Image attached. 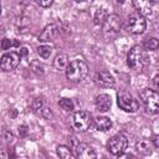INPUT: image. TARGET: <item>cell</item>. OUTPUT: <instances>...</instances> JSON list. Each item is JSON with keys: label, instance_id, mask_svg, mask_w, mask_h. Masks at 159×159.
<instances>
[{"label": "cell", "instance_id": "cell-1", "mask_svg": "<svg viewBox=\"0 0 159 159\" xmlns=\"http://www.w3.org/2000/svg\"><path fill=\"white\" fill-rule=\"evenodd\" d=\"M122 27V21L119 15L117 14H111L106 17V20L102 24V35L106 41H112L114 40L120 31Z\"/></svg>", "mask_w": 159, "mask_h": 159}, {"label": "cell", "instance_id": "cell-2", "mask_svg": "<svg viewBox=\"0 0 159 159\" xmlns=\"http://www.w3.org/2000/svg\"><path fill=\"white\" fill-rule=\"evenodd\" d=\"M66 77L70 80V81H73V82H80L82 81L87 73H88V66L87 63L83 61V60H73L71 62H68L67 67H66Z\"/></svg>", "mask_w": 159, "mask_h": 159}, {"label": "cell", "instance_id": "cell-3", "mask_svg": "<svg viewBox=\"0 0 159 159\" xmlns=\"http://www.w3.org/2000/svg\"><path fill=\"white\" fill-rule=\"evenodd\" d=\"M145 62V55L142 46H133L127 55V63L133 71H142Z\"/></svg>", "mask_w": 159, "mask_h": 159}, {"label": "cell", "instance_id": "cell-4", "mask_svg": "<svg viewBox=\"0 0 159 159\" xmlns=\"http://www.w3.org/2000/svg\"><path fill=\"white\" fill-rule=\"evenodd\" d=\"M140 99L145 107V109L149 112V113H158V109H159V104H158V92L152 89V88H145L140 92Z\"/></svg>", "mask_w": 159, "mask_h": 159}, {"label": "cell", "instance_id": "cell-5", "mask_svg": "<svg viewBox=\"0 0 159 159\" xmlns=\"http://www.w3.org/2000/svg\"><path fill=\"white\" fill-rule=\"evenodd\" d=\"M145 29H147V21L143 15L133 14V15L128 16V19L125 21V30L129 34H133V35L143 34L145 31Z\"/></svg>", "mask_w": 159, "mask_h": 159}, {"label": "cell", "instance_id": "cell-6", "mask_svg": "<svg viewBox=\"0 0 159 159\" xmlns=\"http://www.w3.org/2000/svg\"><path fill=\"white\" fill-rule=\"evenodd\" d=\"M127 147H128V139H127V137H125L124 134H122V133H118V134L113 135V137L108 140V143H107V149H108L112 154H114V155H120V154H123L124 150L127 149Z\"/></svg>", "mask_w": 159, "mask_h": 159}, {"label": "cell", "instance_id": "cell-7", "mask_svg": "<svg viewBox=\"0 0 159 159\" xmlns=\"http://www.w3.org/2000/svg\"><path fill=\"white\" fill-rule=\"evenodd\" d=\"M117 103H118V107L120 109H123L124 112H129V113L137 112L138 108H139V102L132 94L125 93V92L118 93V96H117Z\"/></svg>", "mask_w": 159, "mask_h": 159}, {"label": "cell", "instance_id": "cell-8", "mask_svg": "<svg viewBox=\"0 0 159 159\" xmlns=\"http://www.w3.org/2000/svg\"><path fill=\"white\" fill-rule=\"evenodd\" d=\"M71 149L75 154V157L77 158H83V159H91V158H96L97 154L94 152V149L92 147H89L88 144H84V143H80L76 140V138H72L71 139Z\"/></svg>", "mask_w": 159, "mask_h": 159}, {"label": "cell", "instance_id": "cell-9", "mask_svg": "<svg viewBox=\"0 0 159 159\" xmlns=\"http://www.w3.org/2000/svg\"><path fill=\"white\" fill-rule=\"evenodd\" d=\"M92 123V116L89 112L87 111H78L73 114V118H72V125L76 130H80V132H83L86 129L89 128Z\"/></svg>", "mask_w": 159, "mask_h": 159}, {"label": "cell", "instance_id": "cell-10", "mask_svg": "<svg viewBox=\"0 0 159 159\" xmlns=\"http://www.w3.org/2000/svg\"><path fill=\"white\" fill-rule=\"evenodd\" d=\"M20 63V56L16 52H7L5 55H2L1 60H0V68L5 72L12 71L14 68H16Z\"/></svg>", "mask_w": 159, "mask_h": 159}, {"label": "cell", "instance_id": "cell-11", "mask_svg": "<svg viewBox=\"0 0 159 159\" xmlns=\"http://www.w3.org/2000/svg\"><path fill=\"white\" fill-rule=\"evenodd\" d=\"M60 35V29L55 24H50L43 27L41 34L39 35V40L41 42H52L55 41Z\"/></svg>", "mask_w": 159, "mask_h": 159}, {"label": "cell", "instance_id": "cell-12", "mask_svg": "<svg viewBox=\"0 0 159 159\" xmlns=\"http://www.w3.org/2000/svg\"><path fill=\"white\" fill-rule=\"evenodd\" d=\"M94 82H96L97 86L103 87V88H107V87L113 86L114 82H116V80H114V77L109 72H107V71H99V72H97L94 75Z\"/></svg>", "mask_w": 159, "mask_h": 159}, {"label": "cell", "instance_id": "cell-13", "mask_svg": "<svg viewBox=\"0 0 159 159\" xmlns=\"http://www.w3.org/2000/svg\"><path fill=\"white\" fill-rule=\"evenodd\" d=\"M94 106H96V109L99 112H108L111 109V106H112L111 96H108L106 93L98 94L94 99Z\"/></svg>", "mask_w": 159, "mask_h": 159}, {"label": "cell", "instance_id": "cell-14", "mask_svg": "<svg viewBox=\"0 0 159 159\" xmlns=\"http://www.w3.org/2000/svg\"><path fill=\"white\" fill-rule=\"evenodd\" d=\"M153 148H154V145H153L152 140L147 139V138H142L135 143V149L142 155H150L153 152Z\"/></svg>", "mask_w": 159, "mask_h": 159}, {"label": "cell", "instance_id": "cell-15", "mask_svg": "<svg viewBox=\"0 0 159 159\" xmlns=\"http://www.w3.org/2000/svg\"><path fill=\"white\" fill-rule=\"evenodd\" d=\"M134 7L138 10V14L143 16L152 15V4L150 0H132Z\"/></svg>", "mask_w": 159, "mask_h": 159}, {"label": "cell", "instance_id": "cell-16", "mask_svg": "<svg viewBox=\"0 0 159 159\" xmlns=\"http://www.w3.org/2000/svg\"><path fill=\"white\" fill-rule=\"evenodd\" d=\"M94 127L97 130H108L112 128V120L108 118V117H104V116H101V117H97L94 119Z\"/></svg>", "mask_w": 159, "mask_h": 159}, {"label": "cell", "instance_id": "cell-17", "mask_svg": "<svg viewBox=\"0 0 159 159\" xmlns=\"http://www.w3.org/2000/svg\"><path fill=\"white\" fill-rule=\"evenodd\" d=\"M68 62H70L68 61V56L66 53H60L53 60V67L57 71H63V70H66Z\"/></svg>", "mask_w": 159, "mask_h": 159}, {"label": "cell", "instance_id": "cell-18", "mask_svg": "<svg viewBox=\"0 0 159 159\" xmlns=\"http://www.w3.org/2000/svg\"><path fill=\"white\" fill-rule=\"evenodd\" d=\"M108 15H109V14H108V11H107L106 7H99V9H97L96 12H94V16H93L94 24H97V25H102L103 21L106 20V17H107Z\"/></svg>", "mask_w": 159, "mask_h": 159}, {"label": "cell", "instance_id": "cell-19", "mask_svg": "<svg viewBox=\"0 0 159 159\" xmlns=\"http://www.w3.org/2000/svg\"><path fill=\"white\" fill-rule=\"evenodd\" d=\"M57 150V155L60 157V158H75V154H73V152H72V149L70 148V147H67V145H58L57 148H56Z\"/></svg>", "mask_w": 159, "mask_h": 159}, {"label": "cell", "instance_id": "cell-20", "mask_svg": "<svg viewBox=\"0 0 159 159\" xmlns=\"http://www.w3.org/2000/svg\"><path fill=\"white\" fill-rule=\"evenodd\" d=\"M58 106H60L63 111H66V112H71V111H73V108H75V104H73L72 99H70V98H61V99L58 101Z\"/></svg>", "mask_w": 159, "mask_h": 159}, {"label": "cell", "instance_id": "cell-21", "mask_svg": "<svg viewBox=\"0 0 159 159\" xmlns=\"http://www.w3.org/2000/svg\"><path fill=\"white\" fill-rule=\"evenodd\" d=\"M37 53L42 58H48L52 53V47H50L48 45H41L37 47Z\"/></svg>", "mask_w": 159, "mask_h": 159}, {"label": "cell", "instance_id": "cell-22", "mask_svg": "<svg viewBox=\"0 0 159 159\" xmlns=\"http://www.w3.org/2000/svg\"><path fill=\"white\" fill-rule=\"evenodd\" d=\"M159 46V42H158V39L157 37H150V39H147L144 41V47L145 50H150V51H154L157 50Z\"/></svg>", "mask_w": 159, "mask_h": 159}, {"label": "cell", "instance_id": "cell-23", "mask_svg": "<svg viewBox=\"0 0 159 159\" xmlns=\"http://www.w3.org/2000/svg\"><path fill=\"white\" fill-rule=\"evenodd\" d=\"M30 66H31V70H32L36 75H43V73H45V66H43L40 61H32Z\"/></svg>", "mask_w": 159, "mask_h": 159}, {"label": "cell", "instance_id": "cell-24", "mask_svg": "<svg viewBox=\"0 0 159 159\" xmlns=\"http://www.w3.org/2000/svg\"><path fill=\"white\" fill-rule=\"evenodd\" d=\"M42 108H43V101H42V98L36 97L32 101V109L35 112H40V111H42Z\"/></svg>", "mask_w": 159, "mask_h": 159}, {"label": "cell", "instance_id": "cell-25", "mask_svg": "<svg viewBox=\"0 0 159 159\" xmlns=\"http://www.w3.org/2000/svg\"><path fill=\"white\" fill-rule=\"evenodd\" d=\"M36 2H37L40 6H42V7H48V6L52 5L53 0H36Z\"/></svg>", "mask_w": 159, "mask_h": 159}, {"label": "cell", "instance_id": "cell-26", "mask_svg": "<svg viewBox=\"0 0 159 159\" xmlns=\"http://www.w3.org/2000/svg\"><path fill=\"white\" fill-rule=\"evenodd\" d=\"M11 46H12V41H11V40L4 39V40L1 41V48H4V50H7V48H10Z\"/></svg>", "mask_w": 159, "mask_h": 159}, {"label": "cell", "instance_id": "cell-27", "mask_svg": "<svg viewBox=\"0 0 159 159\" xmlns=\"http://www.w3.org/2000/svg\"><path fill=\"white\" fill-rule=\"evenodd\" d=\"M158 78H159L158 75H155L152 80V89H154V91H158Z\"/></svg>", "mask_w": 159, "mask_h": 159}, {"label": "cell", "instance_id": "cell-28", "mask_svg": "<svg viewBox=\"0 0 159 159\" xmlns=\"http://www.w3.org/2000/svg\"><path fill=\"white\" fill-rule=\"evenodd\" d=\"M27 53H29L27 48H26V47H21V48H20V52H19V56H20V58H21V57H26Z\"/></svg>", "mask_w": 159, "mask_h": 159}, {"label": "cell", "instance_id": "cell-29", "mask_svg": "<svg viewBox=\"0 0 159 159\" xmlns=\"http://www.w3.org/2000/svg\"><path fill=\"white\" fill-rule=\"evenodd\" d=\"M7 157H9V154L6 153V150L0 148V159H5V158H7Z\"/></svg>", "mask_w": 159, "mask_h": 159}, {"label": "cell", "instance_id": "cell-30", "mask_svg": "<svg viewBox=\"0 0 159 159\" xmlns=\"http://www.w3.org/2000/svg\"><path fill=\"white\" fill-rule=\"evenodd\" d=\"M117 1H118V2H120V4H123V2L125 1V0H117Z\"/></svg>", "mask_w": 159, "mask_h": 159}, {"label": "cell", "instance_id": "cell-31", "mask_svg": "<svg viewBox=\"0 0 159 159\" xmlns=\"http://www.w3.org/2000/svg\"><path fill=\"white\" fill-rule=\"evenodd\" d=\"M76 2H82V1H84V0H75Z\"/></svg>", "mask_w": 159, "mask_h": 159}, {"label": "cell", "instance_id": "cell-32", "mask_svg": "<svg viewBox=\"0 0 159 159\" xmlns=\"http://www.w3.org/2000/svg\"><path fill=\"white\" fill-rule=\"evenodd\" d=\"M150 1H152V2H154V4H155V2H158V0H150Z\"/></svg>", "mask_w": 159, "mask_h": 159}, {"label": "cell", "instance_id": "cell-33", "mask_svg": "<svg viewBox=\"0 0 159 159\" xmlns=\"http://www.w3.org/2000/svg\"><path fill=\"white\" fill-rule=\"evenodd\" d=\"M0 14H1V1H0Z\"/></svg>", "mask_w": 159, "mask_h": 159}]
</instances>
